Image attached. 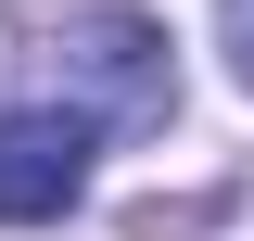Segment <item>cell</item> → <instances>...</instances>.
Segmentation results:
<instances>
[{
	"mask_svg": "<svg viewBox=\"0 0 254 241\" xmlns=\"http://www.w3.org/2000/svg\"><path fill=\"white\" fill-rule=\"evenodd\" d=\"M64 76H76V115H89V127H165V102H178L165 26L127 13V0H102V13L64 26Z\"/></svg>",
	"mask_w": 254,
	"mask_h": 241,
	"instance_id": "obj_1",
	"label": "cell"
},
{
	"mask_svg": "<svg viewBox=\"0 0 254 241\" xmlns=\"http://www.w3.org/2000/svg\"><path fill=\"white\" fill-rule=\"evenodd\" d=\"M89 140H102V127L76 115V102L0 115V229H51V216L89 190Z\"/></svg>",
	"mask_w": 254,
	"mask_h": 241,
	"instance_id": "obj_2",
	"label": "cell"
},
{
	"mask_svg": "<svg viewBox=\"0 0 254 241\" xmlns=\"http://www.w3.org/2000/svg\"><path fill=\"white\" fill-rule=\"evenodd\" d=\"M216 38H229V76L254 89V0H216Z\"/></svg>",
	"mask_w": 254,
	"mask_h": 241,
	"instance_id": "obj_3",
	"label": "cell"
}]
</instances>
